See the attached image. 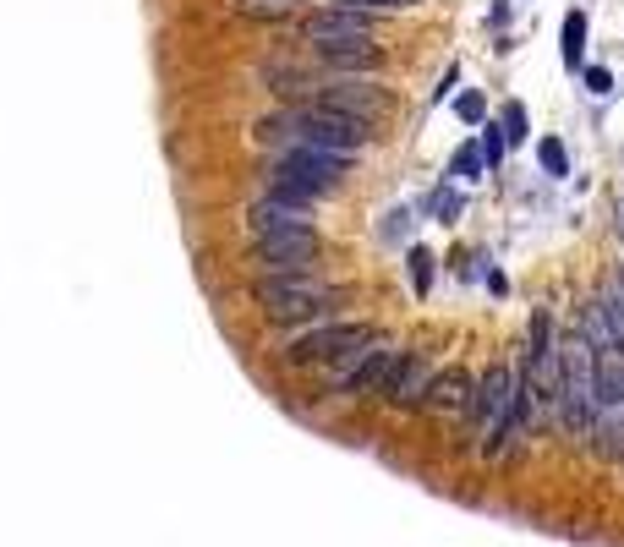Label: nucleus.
<instances>
[{
  "label": "nucleus",
  "mask_w": 624,
  "mask_h": 547,
  "mask_svg": "<svg viewBox=\"0 0 624 547\" xmlns=\"http://www.w3.org/2000/svg\"><path fill=\"white\" fill-rule=\"evenodd\" d=\"M247 225L252 236H269V230H296L307 225V203H291V197H258V203L247 208Z\"/></svg>",
  "instance_id": "obj_13"
},
{
  "label": "nucleus",
  "mask_w": 624,
  "mask_h": 547,
  "mask_svg": "<svg viewBox=\"0 0 624 547\" xmlns=\"http://www.w3.org/2000/svg\"><path fill=\"white\" fill-rule=\"evenodd\" d=\"M504 126L499 121H482V159H488V170H499L504 165Z\"/></svg>",
  "instance_id": "obj_22"
},
{
  "label": "nucleus",
  "mask_w": 624,
  "mask_h": 547,
  "mask_svg": "<svg viewBox=\"0 0 624 547\" xmlns=\"http://www.w3.org/2000/svg\"><path fill=\"white\" fill-rule=\"evenodd\" d=\"M367 345H378L373 323H318V329L296 334V340L285 345V362L291 367H318V362L323 367H345V362H356Z\"/></svg>",
  "instance_id": "obj_4"
},
{
  "label": "nucleus",
  "mask_w": 624,
  "mask_h": 547,
  "mask_svg": "<svg viewBox=\"0 0 624 547\" xmlns=\"http://www.w3.org/2000/svg\"><path fill=\"white\" fill-rule=\"evenodd\" d=\"M537 165L548 170V176H570V154H564L559 137H542L537 143Z\"/></svg>",
  "instance_id": "obj_20"
},
{
  "label": "nucleus",
  "mask_w": 624,
  "mask_h": 547,
  "mask_svg": "<svg viewBox=\"0 0 624 547\" xmlns=\"http://www.w3.org/2000/svg\"><path fill=\"white\" fill-rule=\"evenodd\" d=\"M581 77H586V93H597V99H603V93L614 88V77H608V66H586Z\"/></svg>",
  "instance_id": "obj_25"
},
{
  "label": "nucleus",
  "mask_w": 624,
  "mask_h": 547,
  "mask_svg": "<svg viewBox=\"0 0 624 547\" xmlns=\"http://www.w3.org/2000/svg\"><path fill=\"white\" fill-rule=\"evenodd\" d=\"M455 115H460V121H466V126H482V121H488V93L466 88V93H460V99H455Z\"/></svg>",
  "instance_id": "obj_21"
},
{
  "label": "nucleus",
  "mask_w": 624,
  "mask_h": 547,
  "mask_svg": "<svg viewBox=\"0 0 624 547\" xmlns=\"http://www.w3.org/2000/svg\"><path fill=\"white\" fill-rule=\"evenodd\" d=\"M482 170H488V159H482V143H460L455 159H449V181H482Z\"/></svg>",
  "instance_id": "obj_15"
},
{
  "label": "nucleus",
  "mask_w": 624,
  "mask_h": 547,
  "mask_svg": "<svg viewBox=\"0 0 624 547\" xmlns=\"http://www.w3.org/2000/svg\"><path fill=\"white\" fill-rule=\"evenodd\" d=\"M307 104H323L334 115H351V121H367L373 126L378 115H389V93L367 77H334V83H318Z\"/></svg>",
  "instance_id": "obj_6"
},
{
  "label": "nucleus",
  "mask_w": 624,
  "mask_h": 547,
  "mask_svg": "<svg viewBox=\"0 0 624 547\" xmlns=\"http://www.w3.org/2000/svg\"><path fill=\"white\" fill-rule=\"evenodd\" d=\"M433 252H427V247H411V258H406V269H411V290H416V296H427V290H433Z\"/></svg>",
  "instance_id": "obj_19"
},
{
  "label": "nucleus",
  "mask_w": 624,
  "mask_h": 547,
  "mask_svg": "<svg viewBox=\"0 0 624 547\" xmlns=\"http://www.w3.org/2000/svg\"><path fill=\"white\" fill-rule=\"evenodd\" d=\"M252 252L269 274H307L318 263V236H312V225L269 230V236H252Z\"/></svg>",
  "instance_id": "obj_7"
},
{
  "label": "nucleus",
  "mask_w": 624,
  "mask_h": 547,
  "mask_svg": "<svg viewBox=\"0 0 624 547\" xmlns=\"http://www.w3.org/2000/svg\"><path fill=\"white\" fill-rule=\"evenodd\" d=\"M400 351H389V345H367L356 362L334 367V394H351V400H373V394H384L389 372H395Z\"/></svg>",
  "instance_id": "obj_9"
},
{
  "label": "nucleus",
  "mask_w": 624,
  "mask_h": 547,
  "mask_svg": "<svg viewBox=\"0 0 624 547\" xmlns=\"http://www.w3.org/2000/svg\"><path fill=\"white\" fill-rule=\"evenodd\" d=\"M318 61L329 66V72H378V66H384V50H378L373 39H362V44H329V50H318Z\"/></svg>",
  "instance_id": "obj_14"
},
{
  "label": "nucleus",
  "mask_w": 624,
  "mask_h": 547,
  "mask_svg": "<svg viewBox=\"0 0 624 547\" xmlns=\"http://www.w3.org/2000/svg\"><path fill=\"white\" fill-rule=\"evenodd\" d=\"M592 378H597V351L586 334L564 340V378H559V400L553 411L564 416L570 433H592Z\"/></svg>",
  "instance_id": "obj_5"
},
{
  "label": "nucleus",
  "mask_w": 624,
  "mask_h": 547,
  "mask_svg": "<svg viewBox=\"0 0 624 547\" xmlns=\"http://www.w3.org/2000/svg\"><path fill=\"white\" fill-rule=\"evenodd\" d=\"M236 17H252V22H285V17H291V0H236Z\"/></svg>",
  "instance_id": "obj_17"
},
{
  "label": "nucleus",
  "mask_w": 624,
  "mask_h": 547,
  "mask_svg": "<svg viewBox=\"0 0 624 547\" xmlns=\"http://www.w3.org/2000/svg\"><path fill=\"white\" fill-rule=\"evenodd\" d=\"M488 290H493V296H510V279H504L499 269H493V274H488Z\"/></svg>",
  "instance_id": "obj_27"
},
{
  "label": "nucleus",
  "mask_w": 624,
  "mask_h": 547,
  "mask_svg": "<svg viewBox=\"0 0 624 547\" xmlns=\"http://www.w3.org/2000/svg\"><path fill=\"white\" fill-rule=\"evenodd\" d=\"M427 383H433L427 356L400 351V362H395V372H389V383H384V400L400 405V411H416V405H427Z\"/></svg>",
  "instance_id": "obj_11"
},
{
  "label": "nucleus",
  "mask_w": 624,
  "mask_h": 547,
  "mask_svg": "<svg viewBox=\"0 0 624 547\" xmlns=\"http://www.w3.org/2000/svg\"><path fill=\"white\" fill-rule=\"evenodd\" d=\"M515 394H520V367H510V362H493V367L477 378V405H471V416H477V422L493 433V427H504V422H510Z\"/></svg>",
  "instance_id": "obj_10"
},
{
  "label": "nucleus",
  "mask_w": 624,
  "mask_h": 547,
  "mask_svg": "<svg viewBox=\"0 0 624 547\" xmlns=\"http://www.w3.org/2000/svg\"><path fill=\"white\" fill-rule=\"evenodd\" d=\"M351 176V154H329V148H285L269 165V192L291 197V203H318Z\"/></svg>",
  "instance_id": "obj_3"
},
{
  "label": "nucleus",
  "mask_w": 624,
  "mask_h": 547,
  "mask_svg": "<svg viewBox=\"0 0 624 547\" xmlns=\"http://www.w3.org/2000/svg\"><path fill=\"white\" fill-rule=\"evenodd\" d=\"M427 405H433V411H449V416H471V405H477V378H471L466 367L433 372V383H427Z\"/></svg>",
  "instance_id": "obj_12"
},
{
  "label": "nucleus",
  "mask_w": 624,
  "mask_h": 547,
  "mask_svg": "<svg viewBox=\"0 0 624 547\" xmlns=\"http://www.w3.org/2000/svg\"><path fill=\"white\" fill-rule=\"evenodd\" d=\"M291 6H296V0H291Z\"/></svg>",
  "instance_id": "obj_28"
},
{
  "label": "nucleus",
  "mask_w": 624,
  "mask_h": 547,
  "mask_svg": "<svg viewBox=\"0 0 624 547\" xmlns=\"http://www.w3.org/2000/svg\"><path fill=\"white\" fill-rule=\"evenodd\" d=\"M564 66H570V72H581V55H586V11H570V17H564Z\"/></svg>",
  "instance_id": "obj_16"
},
{
  "label": "nucleus",
  "mask_w": 624,
  "mask_h": 547,
  "mask_svg": "<svg viewBox=\"0 0 624 547\" xmlns=\"http://www.w3.org/2000/svg\"><path fill=\"white\" fill-rule=\"evenodd\" d=\"M427 214H438L444 225H455V214H460V197H455V192H433V197H427Z\"/></svg>",
  "instance_id": "obj_23"
},
{
  "label": "nucleus",
  "mask_w": 624,
  "mask_h": 547,
  "mask_svg": "<svg viewBox=\"0 0 624 547\" xmlns=\"http://www.w3.org/2000/svg\"><path fill=\"white\" fill-rule=\"evenodd\" d=\"M258 137H263V143H285V148H329V154H356V148H367L373 126L351 121V115H334V110H323V104H285L280 115L258 121Z\"/></svg>",
  "instance_id": "obj_1"
},
{
  "label": "nucleus",
  "mask_w": 624,
  "mask_h": 547,
  "mask_svg": "<svg viewBox=\"0 0 624 547\" xmlns=\"http://www.w3.org/2000/svg\"><path fill=\"white\" fill-rule=\"evenodd\" d=\"M302 39L312 50H329V44H362L373 39V11H351V6H323L302 17Z\"/></svg>",
  "instance_id": "obj_8"
},
{
  "label": "nucleus",
  "mask_w": 624,
  "mask_h": 547,
  "mask_svg": "<svg viewBox=\"0 0 624 547\" xmlns=\"http://www.w3.org/2000/svg\"><path fill=\"white\" fill-rule=\"evenodd\" d=\"M406 225H411V214H389L384 236H389V241H400V236H406Z\"/></svg>",
  "instance_id": "obj_26"
},
{
  "label": "nucleus",
  "mask_w": 624,
  "mask_h": 547,
  "mask_svg": "<svg viewBox=\"0 0 624 547\" xmlns=\"http://www.w3.org/2000/svg\"><path fill=\"white\" fill-rule=\"evenodd\" d=\"M499 126H504V143H526V137H531V115H526V104L510 99V104L499 110Z\"/></svg>",
  "instance_id": "obj_18"
},
{
  "label": "nucleus",
  "mask_w": 624,
  "mask_h": 547,
  "mask_svg": "<svg viewBox=\"0 0 624 547\" xmlns=\"http://www.w3.org/2000/svg\"><path fill=\"white\" fill-rule=\"evenodd\" d=\"M252 296H258L263 318L291 329V323H323L345 301V290L318 285L312 274H263L258 285H252Z\"/></svg>",
  "instance_id": "obj_2"
},
{
  "label": "nucleus",
  "mask_w": 624,
  "mask_h": 547,
  "mask_svg": "<svg viewBox=\"0 0 624 547\" xmlns=\"http://www.w3.org/2000/svg\"><path fill=\"white\" fill-rule=\"evenodd\" d=\"M329 6H351V11H384V6H422V0H329Z\"/></svg>",
  "instance_id": "obj_24"
}]
</instances>
